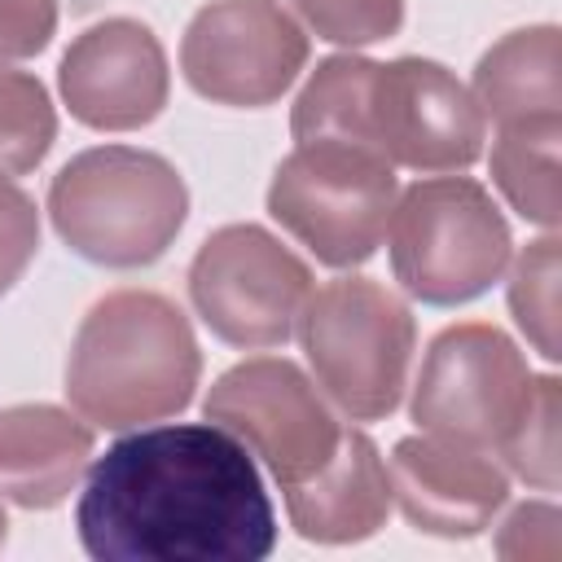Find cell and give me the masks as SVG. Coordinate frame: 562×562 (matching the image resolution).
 Returning a JSON list of instances; mask_svg holds the SVG:
<instances>
[{"mask_svg":"<svg viewBox=\"0 0 562 562\" xmlns=\"http://www.w3.org/2000/svg\"><path fill=\"white\" fill-rule=\"evenodd\" d=\"M312 294L307 263L259 224L215 228L189 263V299L228 347H281Z\"/></svg>","mask_w":562,"mask_h":562,"instance_id":"8","label":"cell"},{"mask_svg":"<svg viewBox=\"0 0 562 562\" xmlns=\"http://www.w3.org/2000/svg\"><path fill=\"white\" fill-rule=\"evenodd\" d=\"M294 140H356L391 167L465 171L483 154L470 88L430 57H325L290 110Z\"/></svg>","mask_w":562,"mask_h":562,"instance_id":"2","label":"cell"},{"mask_svg":"<svg viewBox=\"0 0 562 562\" xmlns=\"http://www.w3.org/2000/svg\"><path fill=\"white\" fill-rule=\"evenodd\" d=\"M92 426L57 404L0 408V501L22 509H57L83 479Z\"/></svg>","mask_w":562,"mask_h":562,"instance_id":"15","label":"cell"},{"mask_svg":"<svg viewBox=\"0 0 562 562\" xmlns=\"http://www.w3.org/2000/svg\"><path fill=\"white\" fill-rule=\"evenodd\" d=\"M536 373L509 334L483 321L448 325L417 373L413 422L426 435L496 452L531 400Z\"/></svg>","mask_w":562,"mask_h":562,"instance_id":"9","label":"cell"},{"mask_svg":"<svg viewBox=\"0 0 562 562\" xmlns=\"http://www.w3.org/2000/svg\"><path fill=\"white\" fill-rule=\"evenodd\" d=\"M57 140L48 88L26 70H0V176H26Z\"/></svg>","mask_w":562,"mask_h":562,"instance_id":"18","label":"cell"},{"mask_svg":"<svg viewBox=\"0 0 562 562\" xmlns=\"http://www.w3.org/2000/svg\"><path fill=\"white\" fill-rule=\"evenodd\" d=\"M57 0H0V61H26L48 48Z\"/></svg>","mask_w":562,"mask_h":562,"instance_id":"23","label":"cell"},{"mask_svg":"<svg viewBox=\"0 0 562 562\" xmlns=\"http://www.w3.org/2000/svg\"><path fill=\"white\" fill-rule=\"evenodd\" d=\"M509 312L518 329L527 334V342L553 364L562 356L558 351V237L553 233H544L518 255L509 272Z\"/></svg>","mask_w":562,"mask_h":562,"instance_id":"19","label":"cell"},{"mask_svg":"<svg viewBox=\"0 0 562 562\" xmlns=\"http://www.w3.org/2000/svg\"><path fill=\"white\" fill-rule=\"evenodd\" d=\"M558 404H562L558 378L553 373L536 378L522 417L514 422V430L496 448L505 457L509 474H518L522 483H531L540 492H553L558 487Z\"/></svg>","mask_w":562,"mask_h":562,"instance_id":"20","label":"cell"},{"mask_svg":"<svg viewBox=\"0 0 562 562\" xmlns=\"http://www.w3.org/2000/svg\"><path fill=\"white\" fill-rule=\"evenodd\" d=\"M4 527H9V522H4V505H0V544H4Z\"/></svg>","mask_w":562,"mask_h":562,"instance_id":"25","label":"cell"},{"mask_svg":"<svg viewBox=\"0 0 562 562\" xmlns=\"http://www.w3.org/2000/svg\"><path fill=\"white\" fill-rule=\"evenodd\" d=\"M202 413L241 439L246 452L259 457L281 487L312 479L342 439V426L334 422L312 378L277 356H255L220 373Z\"/></svg>","mask_w":562,"mask_h":562,"instance_id":"10","label":"cell"},{"mask_svg":"<svg viewBox=\"0 0 562 562\" xmlns=\"http://www.w3.org/2000/svg\"><path fill=\"white\" fill-rule=\"evenodd\" d=\"M307 66V35L281 0H211L180 40L189 88L215 105H272Z\"/></svg>","mask_w":562,"mask_h":562,"instance_id":"11","label":"cell"},{"mask_svg":"<svg viewBox=\"0 0 562 562\" xmlns=\"http://www.w3.org/2000/svg\"><path fill=\"white\" fill-rule=\"evenodd\" d=\"M57 88L83 127L132 132L162 114L171 70L158 35L136 18L92 22L70 40L57 66Z\"/></svg>","mask_w":562,"mask_h":562,"instance_id":"12","label":"cell"},{"mask_svg":"<svg viewBox=\"0 0 562 562\" xmlns=\"http://www.w3.org/2000/svg\"><path fill=\"white\" fill-rule=\"evenodd\" d=\"M75 531L97 562H263L277 514L241 439L215 422L140 426L83 479Z\"/></svg>","mask_w":562,"mask_h":562,"instance_id":"1","label":"cell"},{"mask_svg":"<svg viewBox=\"0 0 562 562\" xmlns=\"http://www.w3.org/2000/svg\"><path fill=\"white\" fill-rule=\"evenodd\" d=\"M386 479L404 518L417 531L443 540L479 536L509 501V474L483 448H465L439 435L400 439Z\"/></svg>","mask_w":562,"mask_h":562,"instance_id":"13","label":"cell"},{"mask_svg":"<svg viewBox=\"0 0 562 562\" xmlns=\"http://www.w3.org/2000/svg\"><path fill=\"white\" fill-rule=\"evenodd\" d=\"M290 9L329 44L364 48L404 26V0H290Z\"/></svg>","mask_w":562,"mask_h":562,"instance_id":"21","label":"cell"},{"mask_svg":"<svg viewBox=\"0 0 562 562\" xmlns=\"http://www.w3.org/2000/svg\"><path fill=\"white\" fill-rule=\"evenodd\" d=\"M386 241L395 281L430 307H457L492 290L514 250L501 206L470 176L408 184L395 198Z\"/></svg>","mask_w":562,"mask_h":562,"instance_id":"6","label":"cell"},{"mask_svg":"<svg viewBox=\"0 0 562 562\" xmlns=\"http://www.w3.org/2000/svg\"><path fill=\"white\" fill-rule=\"evenodd\" d=\"M470 97L496 127L522 123V119H549L562 114V83H558V26H522L496 40L479 66Z\"/></svg>","mask_w":562,"mask_h":562,"instance_id":"16","label":"cell"},{"mask_svg":"<svg viewBox=\"0 0 562 562\" xmlns=\"http://www.w3.org/2000/svg\"><path fill=\"white\" fill-rule=\"evenodd\" d=\"M35 250H40V211L18 184L0 176V299L22 281Z\"/></svg>","mask_w":562,"mask_h":562,"instance_id":"22","label":"cell"},{"mask_svg":"<svg viewBox=\"0 0 562 562\" xmlns=\"http://www.w3.org/2000/svg\"><path fill=\"white\" fill-rule=\"evenodd\" d=\"M558 140H562V114L549 119H522L496 127L492 140V180L505 193V202L540 228H558L562 198H558Z\"/></svg>","mask_w":562,"mask_h":562,"instance_id":"17","label":"cell"},{"mask_svg":"<svg viewBox=\"0 0 562 562\" xmlns=\"http://www.w3.org/2000/svg\"><path fill=\"white\" fill-rule=\"evenodd\" d=\"M558 527H562V514L549 501H527L501 522L496 553L501 558H558L562 549Z\"/></svg>","mask_w":562,"mask_h":562,"instance_id":"24","label":"cell"},{"mask_svg":"<svg viewBox=\"0 0 562 562\" xmlns=\"http://www.w3.org/2000/svg\"><path fill=\"white\" fill-rule=\"evenodd\" d=\"M294 329L316 386L351 422H378L395 413L417 342L413 312L395 290L369 277L325 281L307 294Z\"/></svg>","mask_w":562,"mask_h":562,"instance_id":"5","label":"cell"},{"mask_svg":"<svg viewBox=\"0 0 562 562\" xmlns=\"http://www.w3.org/2000/svg\"><path fill=\"white\" fill-rule=\"evenodd\" d=\"M202 351L189 316L158 290H114L88 307L66 360L70 408L101 430H136L189 408Z\"/></svg>","mask_w":562,"mask_h":562,"instance_id":"3","label":"cell"},{"mask_svg":"<svg viewBox=\"0 0 562 562\" xmlns=\"http://www.w3.org/2000/svg\"><path fill=\"white\" fill-rule=\"evenodd\" d=\"M189 215L180 171L136 145H97L75 154L48 184L57 237L88 263L145 268L167 255Z\"/></svg>","mask_w":562,"mask_h":562,"instance_id":"4","label":"cell"},{"mask_svg":"<svg viewBox=\"0 0 562 562\" xmlns=\"http://www.w3.org/2000/svg\"><path fill=\"white\" fill-rule=\"evenodd\" d=\"M395 167L356 140H299L268 184V215L325 268H360L386 237Z\"/></svg>","mask_w":562,"mask_h":562,"instance_id":"7","label":"cell"},{"mask_svg":"<svg viewBox=\"0 0 562 562\" xmlns=\"http://www.w3.org/2000/svg\"><path fill=\"white\" fill-rule=\"evenodd\" d=\"M285 514L303 540L356 544L391 514V479L369 435L342 430L334 457L303 483L285 487Z\"/></svg>","mask_w":562,"mask_h":562,"instance_id":"14","label":"cell"}]
</instances>
